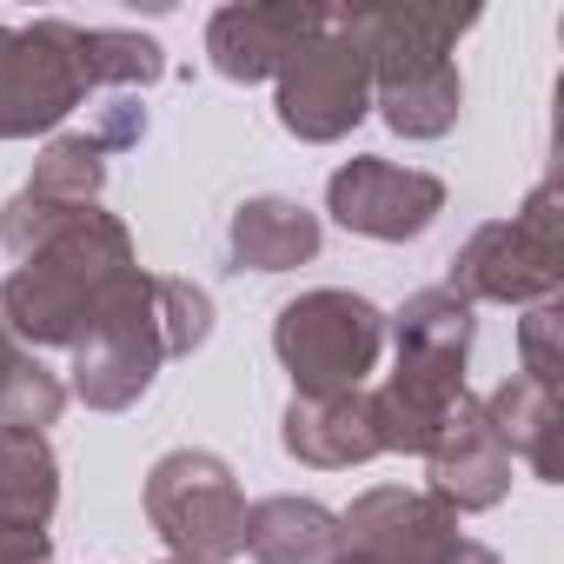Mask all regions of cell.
I'll return each mask as SVG.
<instances>
[{
	"label": "cell",
	"mask_w": 564,
	"mask_h": 564,
	"mask_svg": "<svg viewBox=\"0 0 564 564\" xmlns=\"http://www.w3.org/2000/svg\"><path fill=\"white\" fill-rule=\"evenodd\" d=\"M147 518L173 544V557L226 564L246 551V498L219 452H166L147 471Z\"/></svg>",
	"instance_id": "5b68a950"
},
{
	"label": "cell",
	"mask_w": 564,
	"mask_h": 564,
	"mask_svg": "<svg viewBox=\"0 0 564 564\" xmlns=\"http://www.w3.org/2000/svg\"><path fill=\"white\" fill-rule=\"evenodd\" d=\"M279 445H286L300 465H319V471H346V465H366L386 452L379 438V412H372V392H326V399H306L293 392L286 405V425H279Z\"/></svg>",
	"instance_id": "9a60e30c"
},
{
	"label": "cell",
	"mask_w": 564,
	"mask_h": 564,
	"mask_svg": "<svg viewBox=\"0 0 564 564\" xmlns=\"http://www.w3.org/2000/svg\"><path fill=\"white\" fill-rule=\"evenodd\" d=\"M333 564H359V557H346V551H339V557H333Z\"/></svg>",
	"instance_id": "83f0119b"
},
{
	"label": "cell",
	"mask_w": 564,
	"mask_h": 564,
	"mask_svg": "<svg viewBox=\"0 0 564 564\" xmlns=\"http://www.w3.org/2000/svg\"><path fill=\"white\" fill-rule=\"evenodd\" d=\"M100 186H107V153L87 140V133H54L47 153L34 160L28 186L0 206V246L14 259H28L41 239H54L74 213L100 206Z\"/></svg>",
	"instance_id": "ba28073f"
},
{
	"label": "cell",
	"mask_w": 564,
	"mask_h": 564,
	"mask_svg": "<svg viewBox=\"0 0 564 564\" xmlns=\"http://www.w3.org/2000/svg\"><path fill=\"white\" fill-rule=\"evenodd\" d=\"M279 127L293 140H346L366 113H372V61L366 47L339 28V14L326 8V28L279 67Z\"/></svg>",
	"instance_id": "8992f818"
},
{
	"label": "cell",
	"mask_w": 564,
	"mask_h": 564,
	"mask_svg": "<svg viewBox=\"0 0 564 564\" xmlns=\"http://www.w3.org/2000/svg\"><path fill=\"white\" fill-rule=\"evenodd\" d=\"M61 505V458L47 432H0V524L47 531Z\"/></svg>",
	"instance_id": "d6986e66"
},
{
	"label": "cell",
	"mask_w": 564,
	"mask_h": 564,
	"mask_svg": "<svg viewBox=\"0 0 564 564\" xmlns=\"http://www.w3.org/2000/svg\"><path fill=\"white\" fill-rule=\"evenodd\" d=\"M445 564H505V557H498V551H485V544H465V538H458Z\"/></svg>",
	"instance_id": "4316f807"
},
{
	"label": "cell",
	"mask_w": 564,
	"mask_h": 564,
	"mask_svg": "<svg viewBox=\"0 0 564 564\" xmlns=\"http://www.w3.org/2000/svg\"><path fill=\"white\" fill-rule=\"evenodd\" d=\"M47 557H54V538L47 531L0 524V564H47Z\"/></svg>",
	"instance_id": "484cf974"
},
{
	"label": "cell",
	"mask_w": 564,
	"mask_h": 564,
	"mask_svg": "<svg viewBox=\"0 0 564 564\" xmlns=\"http://www.w3.org/2000/svg\"><path fill=\"white\" fill-rule=\"evenodd\" d=\"M272 352L293 372V392H306V399L359 392L386 352V313L359 293H339V286L300 293L272 319Z\"/></svg>",
	"instance_id": "3957f363"
},
{
	"label": "cell",
	"mask_w": 564,
	"mask_h": 564,
	"mask_svg": "<svg viewBox=\"0 0 564 564\" xmlns=\"http://www.w3.org/2000/svg\"><path fill=\"white\" fill-rule=\"evenodd\" d=\"M160 564H193V557H160Z\"/></svg>",
	"instance_id": "f1b7e54d"
},
{
	"label": "cell",
	"mask_w": 564,
	"mask_h": 564,
	"mask_svg": "<svg viewBox=\"0 0 564 564\" xmlns=\"http://www.w3.org/2000/svg\"><path fill=\"white\" fill-rule=\"evenodd\" d=\"M326 28V8H300V0H246V8H219L206 21V54L226 80H279L313 34Z\"/></svg>",
	"instance_id": "8fae6325"
},
{
	"label": "cell",
	"mask_w": 564,
	"mask_h": 564,
	"mask_svg": "<svg viewBox=\"0 0 564 564\" xmlns=\"http://www.w3.org/2000/svg\"><path fill=\"white\" fill-rule=\"evenodd\" d=\"M518 352H524V379L557 392V379H564V306L557 300H544L518 319Z\"/></svg>",
	"instance_id": "cb8c5ba5"
},
{
	"label": "cell",
	"mask_w": 564,
	"mask_h": 564,
	"mask_svg": "<svg viewBox=\"0 0 564 564\" xmlns=\"http://www.w3.org/2000/svg\"><path fill=\"white\" fill-rule=\"evenodd\" d=\"M226 246L246 272H293L319 252V213H306L300 199H279V193H259L232 213L226 226Z\"/></svg>",
	"instance_id": "2e32d148"
},
{
	"label": "cell",
	"mask_w": 564,
	"mask_h": 564,
	"mask_svg": "<svg viewBox=\"0 0 564 564\" xmlns=\"http://www.w3.org/2000/svg\"><path fill=\"white\" fill-rule=\"evenodd\" d=\"M67 412V386L0 319V432H47Z\"/></svg>",
	"instance_id": "44dd1931"
},
{
	"label": "cell",
	"mask_w": 564,
	"mask_h": 564,
	"mask_svg": "<svg viewBox=\"0 0 564 564\" xmlns=\"http://www.w3.org/2000/svg\"><path fill=\"white\" fill-rule=\"evenodd\" d=\"M80 100L87 80L74 61V21L0 28V140L54 133Z\"/></svg>",
	"instance_id": "52a82bcc"
},
{
	"label": "cell",
	"mask_w": 564,
	"mask_h": 564,
	"mask_svg": "<svg viewBox=\"0 0 564 564\" xmlns=\"http://www.w3.org/2000/svg\"><path fill=\"white\" fill-rule=\"evenodd\" d=\"M485 405V425L498 432V445H505V458H524L538 478H557L564 465H557V432H564V412H557V392H544V386H531L524 372H511L491 399H478Z\"/></svg>",
	"instance_id": "ac0fdd59"
},
{
	"label": "cell",
	"mask_w": 564,
	"mask_h": 564,
	"mask_svg": "<svg viewBox=\"0 0 564 564\" xmlns=\"http://www.w3.org/2000/svg\"><path fill=\"white\" fill-rule=\"evenodd\" d=\"M74 61L87 94L94 87H153L166 74V54L153 34H127V28H74Z\"/></svg>",
	"instance_id": "7402d4cb"
},
{
	"label": "cell",
	"mask_w": 564,
	"mask_h": 564,
	"mask_svg": "<svg viewBox=\"0 0 564 564\" xmlns=\"http://www.w3.org/2000/svg\"><path fill=\"white\" fill-rule=\"evenodd\" d=\"M133 272V239L113 213L87 206L54 239H41L0 286V319L21 346H74L100 300Z\"/></svg>",
	"instance_id": "6da1fadb"
},
{
	"label": "cell",
	"mask_w": 564,
	"mask_h": 564,
	"mask_svg": "<svg viewBox=\"0 0 564 564\" xmlns=\"http://www.w3.org/2000/svg\"><path fill=\"white\" fill-rule=\"evenodd\" d=\"M445 286L478 306H544L557 300L564 286V213H557V186H531V199L511 213V219H491L478 226L458 259H452V279Z\"/></svg>",
	"instance_id": "7a4b0ae2"
},
{
	"label": "cell",
	"mask_w": 564,
	"mask_h": 564,
	"mask_svg": "<svg viewBox=\"0 0 564 564\" xmlns=\"http://www.w3.org/2000/svg\"><path fill=\"white\" fill-rule=\"evenodd\" d=\"M153 300H160V333H166V359H186L206 346L213 333V300L193 279H153Z\"/></svg>",
	"instance_id": "603a6c76"
},
{
	"label": "cell",
	"mask_w": 564,
	"mask_h": 564,
	"mask_svg": "<svg viewBox=\"0 0 564 564\" xmlns=\"http://www.w3.org/2000/svg\"><path fill=\"white\" fill-rule=\"evenodd\" d=\"M246 551L259 564H333L339 511H326L313 498H259L246 511Z\"/></svg>",
	"instance_id": "e0dca14e"
},
{
	"label": "cell",
	"mask_w": 564,
	"mask_h": 564,
	"mask_svg": "<svg viewBox=\"0 0 564 564\" xmlns=\"http://www.w3.org/2000/svg\"><path fill=\"white\" fill-rule=\"evenodd\" d=\"M458 544V511H445L432 491L379 485L339 511V551L359 564H445Z\"/></svg>",
	"instance_id": "30bf717a"
},
{
	"label": "cell",
	"mask_w": 564,
	"mask_h": 564,
	"mask_svg": "<svg viewBox=\"0 0 564 564\" xmlns=\"http://www.w3.org/2000/svg\"><path fill=\"white\" fill-rule=\"evenodd\" d=\"M339 28L366 47L372 61V87L379 80H399V74H419V67H445L458 34L478 28L471 8H339Z\"/></svg>",
	"instance_id": "7c38bea8"
},
{
	"label": "cell",
	"mask_w": 564,
	"mask_h": 564,
	"mask_svg": "<svg viewBox=\"0 0 564 564\" xmlns=\"http://www.w3.org/2000/svg\"><path fill=\"white\" fill-rule=\"evenodd\" d=\"M425 465H432V498L445 511H491L511 491V458H505V445L485 425V405L471 392L445 412L438 438L425 445Z\"/></svg>",
	"instance_id": "4fadbf2b"
},
{
	"label": "cell",
	"mask_w": 564,
	"mask_h": 564,
	"mask_svg": "<svg viewBox=\"0 0 564 564\" xmlns=\"http://www.w3.org/2000/svg\"><path fill=\"white\" fill-rule=\"evenodd\" d=\"M326 213L346 226V232H366V239H419L438 213H445V180L438 173H419V166H392V160H346L326 186Z\"/></svg>",
	"instance_id": "9c48e42d"
},
{
	"label": "cell",
	"mask_w": 564,
	"mask_h": 564,
	"mask_svg": "<svg viewBox=\"0 0 564 564\" xmlns=\"http://www.w3.org/2000/svg\"><path fill=\"white\" fill-rule=\"evenodd\" d=\"M458 399H465V359H452V352H399L392 379L372 392L386 452H425Z\"/></svg>",
	"instance_id": "5bb4252c"
},
{
	"label": "cell",
	"mask_w": 564,
	"mask_h": 564,
	"mask_svg": "<svg viewBox=\"0 0 564 564\" xmlns=\"http://www.w3.org/2000/svg\"><path fill=\"white\" fill-rule=\"evenodd\" d=\"M372 107L386 113V127L399 140H438L458 127V107H465V80L458 67H419V74H399V80H379L372 87Z\"/></svg>",
	"instance_id": "ffe728a7"
},
{
	"label": "cell",
	"mask_w": 564,
	"mask_h": 564,
	"mask_svg": "<svg viewBox=\"0 0 564 564\" xmlns=\"http://www.w3.org/2000/svg\"><path fill=\"white\" fill-rule=\"evenodd\" d=\"M74 352V399L94 412H127L153 372L166 366V333H160V300H153V272H127L120 286L100 300L87 333L67 346Z\"/></svg>",
	"instance_id": "277c9868"
},
{
	"label": "cell",
	"mask_w": 564,
	"mask_h": 564,
	"mask_svg": "<svg viewBox=\"0 0 564 564\" xmlns=\"http://www.w3.org/2000/svg\"><path fill=\"white\" fill-rule=\"evenodd\" d=\"M140 133H147V107L133 100V94H113L107 107H100V120H94V147L100 153H127V147H140Z\"/></svg>",
	"instance_id": "d4e9b609"
}]
</instances>
